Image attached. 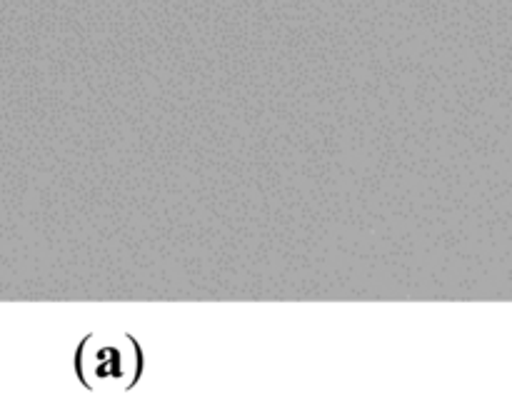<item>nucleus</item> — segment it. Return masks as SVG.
Masks as SVG:
<instances>
[{
    "label": "nucleus",
    "mask_w": 512,
    "mask_h": 412,
    "mask_svg": "<svg viewBox=\"0 0 512 412\" xmlns=\"http://www.w3.org/2000/svg\"><path fill=\"white\" fill-rule=\"evenodd\" d=\"M145 370L138 340L123 335H85L75 350V373L85 390H133Z\"/></svg>",
    "instance_id": "f257e3e1"
}]
</instances>
